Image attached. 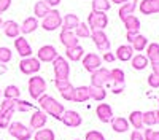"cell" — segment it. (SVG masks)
Segmentation results:
<instances>
[{"label":"cell","mask_w":159,"mask_h":140,"mask_svg":"<svg viewBox=\"0 0 159 140\" xmlns=\"http://www.w3.org/2000/svg\"><path fill=\"white\" fill-rule=\"evenodd\" d=\"M48 121V115L42 110H35L34 115L30 116V129L32 131H38V129H43L45 124Z\"/></svg>","instance_id":"obj_16"},{"label":"cell","mask_w":159,"mask_h":140,"mask_svg":"<svg viewBox=\"0 0 159 140\" xmlns=\"http://www.w3.org/2000/svg\"><path fill=\"white\" fill-rule=\"evenodd\" d=\"M96 115H97L99 121H102V123H111V120L115 118L113 110L108 104H99L96 108Z\"/></svg>","instance_id":"obj_17"},{"label":"cell","mask_w":159,"mask_h":140,"mask_svg":"<svg viewBox=\"0 0 159 140\" xmlns=\"http://www.w3.org/2000/svg\"><path fill=\"white\" fill-rule=\"evenodd\" d=\"M111 93L113 94H121L126 88V80H124V72L121 69H113L110 70V81H108Z\"/></svg>","instance_id":"obj_3"},{"label":"cell","mask_w":159,"mask_h":140,"mask_svg":"<svg viewBox=\"0 0 159 140\" xmlns=\"http://www.w3.org/2000/svg\"><path fill=\"white\" fill-rule=\"evenodd\" d=\"M61 121L67 127H78L83 123V118H81V115L76 113L75 110H65L61 116Z\"/></svg>","instance_id":"obj_13"},{"label":"cell","mask_w":159,"mask_h":140,"mask_svg":"<svg viewBox=\"0 0 159 140\" xmlns=\"http://www.w3.org/2000/svg\"><path fill=\"white\" fill-rule=\"evenodd\" d=\"M129 121L123 116H118V118H113L111 120V127H113V131L115 132H119V134H123L129 129Z\"/></svg>","instance_id":"obj_27"},{"label":"cell","mask_w":159,"mask_h":140,"mask_svg":"<svg viewBox=\"0 0 159 140\" xmlns=\"http://www.w3.org/2000/svg\"><path fill=\"white\" fill-rule=\"evenodd\" d=\"M76 140H80V138H76Z\"/></svg>","instance_id":"obj_58"},{"label":"cell","mask_w":159,"mask_h":140,"mask_svg":"<svg viewBox=\"0 0 159 140\" xmlns=\"http://www.w3.org/2000/svg\"><path fill=\"white\" fill-rule=\"evenodd\" d=\"M19 27H21V34H24V35L32 34V32H35L37 27H38V21H37L35 16H29V18L24 19L22 25H19Z\"/></svg>","instance_id":"obj_24"},{"label":"cell","mask_w":159,"mask_h":140,"mask_svg":"<svg viewBox=\"0 0 159 140\" xmlns=\"http://www.w3.org/2000/svg\"><path fill=\"white\" fill-rule=\"evenodd\" d=\"M148 59H147V56H143V54H134L132 56V59H130V64H132V67H134L135 70H143V69H147L148 67Z\"/></svg>","instance_id":"obj_28"},{"label":"cell","mask_w":159,"mask_h":140,"mask_svg":"<svg viewBox=\"0 0 159 140\" xmlns=\"http://www.w3.org/2000/svg\"><path fill=\"white\" fill-rule=\"evenodd\" d=\"M42 69V62H40L37 57H22L19 62V70L24 75H35L40 72Z\"/></svg>","instance_id":"obj_7"},{"label":"cell","mask_w":159,"mask_h":140,"mask_svg":"<svg viewBox=\"0 0 159 140\" xmlns=\"http://www.w3.org/2000/svg\"><path fill=\"white\" fill-rule=\"evenodd\" d=\"M110 2H115V3H118V5H123V3L129 2V0H110Z\"/></svg>","instance_id":"obj_54"},{"label":"cell","mask_w":159,"mask_h":140,"mask_svg":"<svg viewBox=\"0 0 159 140\" xmlns=\"http://www.w3.org/2000/svg\"><path fill=\"white\" fill-rule=\"evenodd\" d=\"M52 70H54L56 80H69L70 76V65L67 59H64L62 56H57L52 61Z\"/></svg>","instance_id":"obj_6"},{"label":"cell","mask_w":159,"mask_h":140,"mask_svg":"<svg viewBox=\"0 0 159 140\" xmlns=\"http://www.w3.org/2000/svg\"><path fill=\"white\" fill-rule=\"evenodd\" d=\"M140 11L143 15L159 13V0H142L140 2Z\"/></svg>","instance_id":"obj_21"},{"label":"cell","mask_w":159,"mask_h":140,"mask_svg":"<svg viewBox=\"0 0 159 140\" xmlns=\"http://www.w3.org/2000/svg\"><path fill=\"white\" fill-rule=\"evenodd\" d=\"M84 140H105V135L99 131H89L86 134V138Z\"/></svg>","instance_id":"obj_45"},{"label":"cell","mask_w":159,"mask_h":140,"mask_svg":"<svg viewBox=\"0 0 159 140\" xmlns=\"http://www.w3.org/2000/svg\"><path fill=\"white\" fill-rule=\"evenodd\" d=\"M65 56H67V59L73 61V62H78V61H81L83 56H84V49L76 45L73 48H65Z\"/></svg>","instance_id":"obj_26"},{"label":"cell","mask_w":159,"mask_h":140,"mask_svg":"<svg viewBox=\"0 0 159 140\" xmlns=\"http://www.w3.org/2000/svg\"><path fill=\"white\" fill-rule=\"evenodd\" d=\"M148 84L151 86V88H159V75H156V73H150V76H148Z\"/></svg>","instance_id":"obj_46"},{"label":"cell","mask_w":159,"mask_h":140,"mask_svg":"<svg viewBox=\"0 0 159 140\" xmlns=\"http://www.w3.org/2000/svg\"><path fill=\"white\" fill-rule=\"evenodd\" d=\"M151 67H153V73L159 75V62H154V64H151Z\"/></svg>","instance_id":"obj_52"},{"label":"cell","mask_w":159,"mask_h":140,"mask_svg":"<svg viewBox=\"0 0 159 140\" xmlns=\"http://www.w3.org/2000/svg\"><path fill=\"white\" fill-rule=\"evenodd\" d=\"M54 86L59 91V94L64 97V100H73V91L75 86L70 83V80H54Z\"/></svg>","instance_id":"obj_11"},{"label":"cell","mask_w":159,"mask_h":140,"mask_svg":"<svg viewBox=\"0 0 159 140\" xmlns=\"http://www.w3.org/2000/svg\"><path fill=\"white\" fill-rule=\"evenodd\" d=\"M102 59L105 61V62H115V53H110V51H107V53H103V56H102Z\"/></svg>","instance_id":"obj_47"},{"label":"cell","mask_w":159,"mask_h":140,"mask_svg":"<svg viewBox=\"0 0 159 140\" xmlns=\"http://www.w3.org/2000/svg\"><path fill=\"white\" fill-rule=\"evenodd\" d=\"M89 94H91V99L92 100H97V102H102L105 97H107V91H105V88L89 86Z\"/></svg>","instance_id":"obj_37"},{"label":"cell","mask_w":159,"mask_h":140,"mask_svg":"<svg viewBox=\"0 0 159 140\" xmlns=\"http://www.w3.org/2000/svg\"><path fill=\"white\" fill-rule=\"evenodd\" d=\"M130 46H132V49L134 51H139V53H142V51L148 46V40H147V37H143V35H137L135 38H134V42L130 43Z\"/></svg>","instance_id":"obj_35"},{"label":"cell","mask_w":159,"mask_h":140,"mask_svg":"<svg viewBox=\"0 0 159 140\" xmlns=\"http://www.w3.org/2000/svg\"><path fill=\"white\" fill-rule=\"evenodd\" d=\"M154 115H156V121H157V124H159V108L154 111Z\"/></svg>","instance_id":"obj_55"},{"label":"cell","mask_w":159,"mask_h":140,"mask_svg":"<svg viewBox=\"0 0 159 140\" xmlns=\"http://www.w3.org/2000/svg\"><path fill=\"white\" fill-rule=\"evenodd\" d=\"M7 70H8V67L5 65V64H2V62H0V75H3V73H7Z\"/></svg>","instance_id":"obj_53"},{"label":"cell","mask_w":159,"mask_h":140,"mask_svg":"<svg viewBox=\"0 0 159 140\" xmlns=\"http://www.w3.org/2000/svg\"><path fill=\"white\" fill-rule=\"evenodd\" d=\"M91 38H92V42L96 43V46H97V49L100 51V53H107V51H110L111 43H110L107 34H105L103 30H92L91 32Z\"/></svg>","instance_id":"obj_10"},{"label":"cell","mask_w":159,"mask_h":140,"mask_svg":"<svg viewBox=\"0 0 159 140\" xmlns=\"http://www.w3.org/2000/svg\"><path fill=\"white\" fill-rule=\"evenodd\" d=\"M83 67H84V70L86 72H94V70H97V69H100V65H102V59H100V56L99 54H96V53H88V54H84L83 56Z\"/></svg>","instance_id":"obj_12"},{"label":"cell","mask_w":159,"mask_h":140,"mask_svg":"<svg viewBox=\"0 0 159 140\" xmlns=\"http://www.w3.org/2000/svg\"><path fill=\"white\" fill-rule=\"evenodd\" d=\"M92 11H100V13H107L111 8V2L110 0H92Z\"/></svg>","instance_id":"obj_33"},{"label":"cell","mask_w":159,"mask_h":140,"mask_svg":"<svg viewBox=\"0 0 159 140\" xmlns=\"http://www.w3.org/2000/svg\"><path fill=\"white\" fill-rule=\"evenodd\" d=\"M16 100L15 99H3L2 104H0V111H10V113H15L16 111Z\"/></svg>","instance_id":"obj_39"},{"label":"cell","mask_w":159,"mask_h":140,"mask_svg":"<svg viewBox=\"0 0 159 140\" xmlns=\"http://www.w3.org/2000/svg\"><path fill=\"white\" fill-rule=\"evenodd\" d=\"M135 8H137V0H129V2H126V3L121 5V8H119V11H118V15H119V18L124 21L127 16L134 15Z\"/></svg>","instance_id":"obj_23"},{"label":"cell","mask_w":159,"mask_h":140,"mask_svg":"<svg viewBox=\"0 0 159 140\" xmlns=\"http://www.w3.org/2000/svg\"><path fill=\"white\" fill-rule=\"evenodd\" d=\"M130 140H145V138H143V134H142L140 131H132Z\"/></svg>","instance_id":"obj_49"},{"label":"cell","mask_w":159,"mask_h":140,"mask_svg":"<svg viewBox=\"0 0 159 140\" xmlns=\"http://www.w3.org/2000/svg\"><path fill=\"white\" fill-rule=\"evenodd\" d=\"M46 91V81L40 75H34L29 78V94L34 100H38L40 96H43Z\"/></svg>","instance_id":"obj_5"},{"label":"cell","mask_w":159,"mask_h":140,"mask_svg":"<svg viewBox=\"0 0 159 140\" xmlns=\"http://www.w3.org/2000/svg\"><path fill=\"white\" fill-rule=\"evenodd\" d=\"M142 118H143V126L145 127H153V126L157 124L154 111H143V116Z\"/></svg>","instance_id":"obj_40"},{"label":"cell","mask_w":159,"mask_h":140,"mask_svg":"<svg viewBox=\"0 0 159 140\" xmlns=\"http://www.w3.org/2000/svg\"><path fill=\"white\" fill-rule=\"evenodd\" d=\"M11 116H13V113L10 111H0V129H7L10 126Z\"/></svg>","instance_id":"obj_41"},{"label":"cell","mask_w":159,"mask_h":140,"mask_svg":"<svg viewBox=\"0 0 159 140\" xmlns=\"http://www.w3.org/2000/svg\"><path fill=\"white\" fill-rule=\"evenodd\" d=\"M2 94H3L5 99H15V100H18L19 96H21V91H19V88H18V86H15V84H8V86L3 89V91H2Z\"/></svg>","instance_id":"obj_36"},{"label":"cell","mask_w":159,"mask_h":140,"mask_svg":"<svg viewBox=\"0 0 159 140\" xmlns=\"http://www.w3.org/2000/svg\"><path fill=\"white\" fill-rule=\"evenodd\" d=\"M57 51L56 48L52 46V45H45L38 49V53H37V59L40 62H52L56 57H57Z\"/></svg>","instance_id":"obj_14"},{"label":"cell","mask_w":159,"mask_h":140,"mask_svg":"<svg viewBox=\"0 0 159 140\" xmlns=\"http://www.w3.org/2000/svg\"><path fill=\"white\" fill-rule=\"evenodd\" d=\"M15 48L21 57H30L32 56V46L25 40V37H16L15 38Z\"/></svg>","instance_id":"obj_15"},{"label":"cell","mask_w":159,"mask_h":140,"mask_svg":"<svg viewBox=\"0 0 159 140\" xmlns=\"http://www.w3.org/2000/svg\"><path fill=\"white\" fill-rule=\"evenodd\" d=\"M143 111H139V110H135V111H130V115H129V124L134 127L135 131H140V129H143Z\"/></svg>","instance_id":"obj_25"},{"label":"cell","mask_w":159,"mask_h":140,"mask_svg":"<svg viewBox=\"0 0 159 140\" xmlns=\"http://www.w3.org/2000/svg\"><path fill=\"white\" fill-rule=\"evenodd\" d=\"M38 105L42 108V111H45L46 115H49V116L56 118V120H61L62 113L65 111L64 105L59 104L54 97H51L48 94H43V96L38 97Z\"/></svg>","instance_id":"obj_1"},{"label":"cell","mask_w":159,"mask_h":140,"mask_svg":"<svg viewBox=\"0 0 159 140\" xmlns=\"http://www.w3.org/2000/svg\"><path fill=\"white\" fill-rule=\"evenodd\" d=\"M123 22H124V25H126V30H127V32H139V30H140V19H139L137 16H134V15L127 16Z\"/></svg>","instance_id":"obj_30"},{"label":"cell","mask_w":159,"mask_h":140,"mask_svg":"<svg viewBox=\"0 0 159 140\" xmlns=\"http://www.w3.org/2000/svg\"><path fill=\"white\" fill-rule=\"evenodd\" d=\"M16 111H29V110H34V104H30V102H27V100H21V99H18L16 100Z\"/></svg>","instance_id":"obj_43"},{"label":"cell","mask_w":159,"mask_h":140,"mask_svg":"<svg viewBox=\"0 0 159 140\" xmlns=\"http://www.w3.org/2000/svg\"><path fill=\"white\" fill-rule=\"evenodd\" d=\"M108 24V16L105 13L100 11H91L89 16H88V25L91 32L92 30H103Z\"/></svg>","instance_id":"obj_4"},{"label":"cell","mask_w":159,"mask_h":140,"mask_svg":"<svg viewBox=\"0 0 159 140\" xmlns=\"http://www.w3.org/2000/svg\"><path fill=\"white\" fill-rule=\"evenodd\" d=\"M91 94H89V86H78L73 91V102H78V104H83V102L89 100Z\"/></svg>","instance_id":"obj_22"},{"label":"cell","mask_w":159,"mask_h":140,"mask_svg":"<svg viewBox=\"0 0 159 140\" xmlns=\"http://www.w3.org/2000/svg\"><path fill=\"white\" fill-rule=\"evenodd\" d=\"M61 25H62V16H61V13L57 10H51L49 15H46L42 21V27L45 30H48V32L59 29Z\"/></svg>","instance_id":"obj_8"},{"label":"cell","mask_w":159,"mask_h":140,"mask_svg":"<svg viewBox=\"0 0 159 140\" xmlns=\"http://www.w3.org/2000/svg\"><path fill=\"white\" fill-rule=\"evenodd\" d=\"M7 129H8L10 135H11L13 138H16V140H29V138H32V135H34V131L30 129V127H27L25 124H22V123H19V121L10 123V126L7 127Z\"/></svg>","instance_id":"obj_2"},{"label":"cell","mask_w":159,"mask_h":140,"mask_svg":"<svg viewBox=\"0 0 159 140\" xmlns=\"http://www.w3.org/2000/svg\"><path fill=\"white\" fill-rule=\"evenodd\" d=\"M132 56H134V49H132L130 45H121V46L116 49V53H115V57L118 61H123V62L130 61Z\"/></svg>","instance_id":"obj_20"},{"label":"cell","mask_w":159,"mask_h":140,"mask_svg":"<svg viewBox=\"0 0 159 140\" xmlns=\"http://www.w3.org/2000/svg\"><path fill=\"white\" fill-rule=\"evenodd\" d=\"M13 57V53L11 49L7 48V46H0V62L2 64H8Z\"/></svg>","instance_id":"obj_42"},{"label":"cell","mask_w":159,"mask_h":140,"mask_svg":"<svg viewBox=\"0 0 159 140\" xmlns=\"http://www.w3.org/2000/svg\"><path fill=\"white\" fill-rule=\"evenodd\" d=\"M2 25H3V19L0 18V29H2Z\"/></svg>","instance_id":"obj_56"},{"label":"cell","mask_w":159,"mask_h":140,"mask_svg":"<svg viewBox=\"0 0 159 140\" xmlns=\"http://www.w3.org/2000/svg\"><path fill=\"white\" fill-rule=\"evenodd\" d=\"M147 59L151 64L159 62V43H150L147 46Z\"/></svg>","instance_id":"obj_31"},{"label":"cell","mask_w":159,"mask_h":140,"mask_svg":"<svg viewBox=\"0 0 159 140\" xmlns=\"http://www.w3.org/2000/svg\"><path fill=\"white\" fill-rule=\"evenodd\" d=\"M11 5V0H0V13H3L10 8Z\"/></svg>","instance_id":"obj_48"},{"label":"cell","mask_w":159,"mask_h":140,"mask_svg":"<svg viewBox=\"0 0 159 140\" xmlns=\"http://www.w3.org/2000/svg\"><path fill=\"white\" fill-rule=\"evenodd\" d=\"M110 81V70L100 67L91 73V86L94 88H105Z\"/></svg>","instance_id":"obj_9"},{"label":"cell","mask_w":159,"mask_h":140,"mask_svg":"<svg viewBox=\"0 0 159 140\" xmlns=\"http://www.w3.org/2000/svg\"><path fill=\"white\" fill-rule=\"evenodd\" d=\"M143 138L145 140H159V131H153L151 127H148L143 132Z\"/></svg>","instance_id":"obj_44"},{"label":"cell","mask_w":159,"mask_h":140,"mask_svg":"<svg viewBox=\"0 0 159 140\" xmlns=\"http://www.w3.org/2000/svg\"><path fill=\"white\" fill-rule=\"evenodd\" d=\"M0 15H2V13H0Z\"/></svg>","instance_id":"obj_59"},{"label":"cell","mask_w":159,"mask_h":140,"mask_svg":"<svg viewBox=\"0 0 159 140\" xmlns=\"http://www.w3.org/2000/svg\"><path fill=\"white\" fill-rule=\"evenodd\" d=\"M34 140H56V135L52 132V129H38L34 132Z\"/></svg>","instance_id":"obj_32"},{"label":"cell","mask_w":159,"mask_h":140,"mask_svg":"<svg viewBox=\"0 0 159 140\" xmlns=\"http://www.w3.org/2000/svg\"><path fill=\"white\" fill-rule=\"evenodd\" d=\"M49 11H51V8L43 2V0H42V2H37L35 3V7H34V15H35V18H45L46 15H49Z\"/></svg>","instance_id":"obj_34"},{"label":"cell","mask_w":159,"mask_h":140,"mask_svg":"<svg viewBox=\"0 0 159 140\" xmlns=\"http://www.w3.org/2000/svg\"><path fill=\"white\" fill-rule=\"evenodd\" d=\"M2 29H3V34L10 38H16L21 34V27L16 21H3Z\"/></svg>","instance_id":"obj_19"},{"label":"cell","mask_w":159,"mask_h":140,"mask_svg":"<svg viewBox=\"0 0 159 140\" xmlns=\"http://www.w3.org/2000/svg\"><path fill=\"white\" fill-rule=\"evenodd\" d=\"M62 24H64L62 30H75V27L80 24V19H78L76 15H72V13H69V15L64 16Z\"/></svg>","instance_id":"obj_29"},{"label":"cell","mask_w":159,"mask_h":140,"mask_svg":"<svg viewBox=\"0 0 159 140\" xmlns=\"http://www.w3.org/2000/svg\"><path fill=\"white\" fill-rule=\"evenodd\" d=\"M75 35L80 37V38H88V37H91V29H89V25L84 24V22H80L76 27H75Z\"/></svg>","instance_id":"obj_38"},{"label":"cell","mask_w":159,"mask_h":140,"mask_svg":"<svg viewBox=\"0 0 159 140\" xmlns=\"http://www.w3.org/2000/svg\"><path fill=\"white\" fill-rule=\"evenodd\" d=\"M59 40L65 48H73V46L78 45V37L75 35L73 30H61Z\"/></svg>","instance_id":"obj_18"},{"label":"cell","mask_w":159,"mask_h":140,"mask_svg":"<svg viewBox=\"0 0 159 140\" xmlns=\"http://www.w3.org/2000/svg\"><path fill=\"white\" fill-rule=\"evenodd\" d=\"M0 96H2V91H0Z\"/></svg>","instance_id":"obj_57"},{"label":"cell","mask_w":159,"mask_h":140,"mask_svg":"<svg viewBox=\"0 0 159 140\" xmlns=\"http://www.w3.org/2000/svg\"><path fill=\"white\" fill-rule=\"evenodd\" d=\"M139 35V32H127L126 34V38H127V42L129 43H132V42H134V38Z\"/></svg>","instance_id":"obj_50"},{"label":"cell","mask_w":159,"mask_h":140,"mask_svg":"<svg viewBox=\"0 0 159 140\" xmlns=\"http://www.w3.org/2000/svg\"><path fill=\"white\" fill-rule=\"evenodd\" d=\"M43 2H45V3H46V5L51 8V7H57V5L61 3V0H43Z\"/></svg>","instance_id":"obj_51"}]
</instances>
